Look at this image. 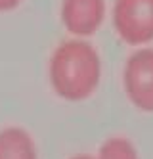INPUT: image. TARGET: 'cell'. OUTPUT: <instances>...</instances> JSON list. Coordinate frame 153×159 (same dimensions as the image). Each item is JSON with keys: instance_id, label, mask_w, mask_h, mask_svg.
Here are the masks:
<instances>
[{"instance_id": "5", "label": "cell", "mask_w": 153, "mask_h": 159, "mask_svg": "<svg viewBox=\"0 0 153 159\" xmlns=\"http://www.w3.org/2000/svg\"><path fill=\"white\" fill-rule=\"evenodd\" d=\"M0 159H38V148L31 132L17 125L0 129Z\"/></svg>"}, {"instance_id": "7", "label": "cell", "mask_w": 153, "mask_h": 159, "mask_svg": "<svg viewBox=\"0 0 153 159\" xmlns=\"http://www.w3.org/2000/svg\"><path fill=\"white\" fill-rule=\"evenodd\" d=\"M23 4V0H0V14H8L14 12Z\"/></svg>"}, {"instance_id": "1", "label": "cell", "mask_w": 153, "mask_h": 159, "mask_svg": "<svg viewBox=\"0 0 153 159\" xmlns=\"http://www.w3.org/2000/svg\"><path fill=\"white\" fill-rule=\"evenodd\" d=\"M48 81L57 98L84 102L101 83V58L86 39L71 37L54 48L48 61Z\"/></svg>"}, {"instance_id": "2", "label": "cell", "mask_w": 153, "mask_h": 159, "mask_svg": "<svg viewBox=\"0 0 153 159\" xmlns=\"http://www.w3.org/2000/svg\"><path fill=\"white\" fill-rule=\"evenodd\" d=\"M115 33L128 46H144L153 40V0H115Z\"/></svg>"}, {"instance_id": "3", "label": "cell", "mask_w": 153, "mask_h": 159, "mask_svg": "<svg viewBox=\"0 0 153 159\" xmlns=\"http://www.w3.org/2000/svg\"><path fill=\"white\" fill-rule=\"evenodd\" d=\"M123 88L128 102L140 111L153 113V48H138L123 67Z\"/></svg>"}, {"instance_id": "4", "label": "cell", "mask_w": 153, "mask_h": 159, "mask_svg": "<svg viewBox=\"0 0 153 159\" xmlns=\"http://www.w3.org/2000/svg\"><path fill=\"white\" fill-rule=\"evenodd\" d=\"M107 4L105 0H61L60 21L71 37L88 39L101 29Z\"/></svg>"}, {"instance_id": "8", "label": "cell", "mask_w": 153, "mask_h": 159, "mask_svg": "<svg viewBox=\"0 0 153 159\" xmlns=\"http://www.w3.org/2000/svg\"><path fill=\"white\" fill-rule=\"evenodd\" d=\"M69 159H94V155H90V153H77V155H71Z\"/></svg>"}, {"instance_id": "6", "label": "cell", "mask_w": 153, "mask_h": 159, "mask_svg": "<svg viewBox=\"0 0 153 159\" xmlns=\"http://www.w3.org/2000/svg\"><path fill=\"white\" fill-rule=\"evenodd\" d=\"M94 159H140L136 146L124 136H111L101 146Z\"/></svg>"}]
</instances>
